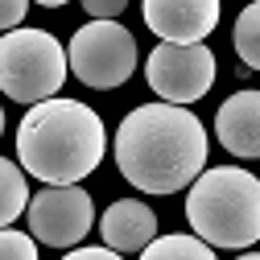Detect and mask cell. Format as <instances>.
Returning <instances> with one entry per match:
<instances>
[{
	"instance_id": "6da1fadb",
	"label": "cell",
	"mask_w": 260,
	"mask_h": 260,
	"mask_svg": "<svg viewBox=\"0 0 260 260\" xmlns=\"http://www.w3.org/2000/svg\"><path fill=\"white\" fill-rule=\"evenodd\" d=\"M116 166L145 194H178L207 166V128L182 104H141L116 128Z\"/></svg>"
},
{
	"instance_id": "7a4b0ae2",
	"label": "cell",
	"mask_w": 260,
	"mask_h": 260,
	"mask_svg": "<svg viewBox=\"0 0 260 260\" xmlns=\"http://www.w3.org/2000/svg\"><path fill=\"white\" fill-rule=\"evenodd\" d=\"M104 120L79 100H42L17 128V157L29 178L46 186H75L104 161Z\"/></svg>"
},
{
	"instance_id": "3957f363",
	"label": "cell",
	"mask_w": 260,
	"mask_h": 260,
	"mask_svg": "<svg viewBox=\"0 0 260 260\" xmlns=\"http://www.w3.org/2000/svg\"><path fill=\"white\" fill-rule=\"evenodd\" d=\"M186 219L211 248H248L260 240V178L240 166H215L190 182Z\"/></svg>"
},
{
	"instance_id": "277c9868",
	"label": "cell",
	"mask_w": 260,
	"mask_h": 260,
	"mask_svg": "<svg viewBox=\"0 0 260 260\" xmlns=\"http://www.w3.org/2000/svg\"><path fill=\"white\" fill-rule=\"evenodd\" d=\"M67 71V50L46 29H9L0 38V91L17 104L54 100Z\"/></svg>"
},
{
	"instance_id": "5b68a950",
	"label": "cell",
	"mask_w": 260,
	"mask_h": 260,
	"mask_svg": "<svg viewBox=\"0 0 260 260\" xmlns=\"http://www.w3.org/2000/svg\"><path fill=\"white\" fill-rule=\"evenodd\" d=\"M67 67L83 87H95V91L124 87L137 71V38L120 21H91L71 38Z\"/></svg>"
},
{
	"instance_id": "8992f818",
	"label": "cell",
	"mask_w": 260,
	"mask_h": 260,
	"mask_svg": "<svg viewBox=\"0 0 260 260\" xmlns=\"http://www.w3.org/2000/svg\"><path fill=\"white\" fill-rule=\"evenodd\" d=\"M145 79L166 104H194L203 100L215 83V54L203 42H161L149 62H145Z\"/></svg>"
},
{
	"instance_id": "52a82bcc",
	"label": "cell",
	"mask_w": 260,
	"mask_h": 260,
	"mask_svg": "<svg viewBox=\"0 0 260 260\" xmlns=\"http://www.w3.org/2000/svg\"><path fill=\"white\" fill-rule=\"evenodd\" d=\"M25 215H29V232H34L38 244L75 248L87 240L91 223H95V203L79 182L75 186H46L42 194L29 199Z\"/></svg>"
},
{
	"instance_id": "ba28073f",
	"label": "cell",
	"mask_w": 260,
	"mask_h": 260,
	"mask_svg": "<svg viewBox=\"0 0 260 260\" xmlns=\"http://www.w3.org/2000/svg\"><path fill=\"white\" fill-rule=\"evenodd\" d=\"M141 13L161 42H207L219 25L223 0H141Z\"/></svg>"
},
{
	"instance_id": "9c48e42d",
	"label": "cell",
	"mask_w": 260,
	"mask_h": 260,
	"mask_svg": "<svg viewBox=\"0 0 260 260\" xmlns=\"http://www.w3.org/2000/svg\"><path fill=\"white\" fill-rule=\"evenodd\" d=\"M215 137L232 157H260V91H236L215 116Z\"/></svg>"
},
{
	"instance_id": "30bf717a",
	"label": "cell",
	"mask_w": 260,
	"mask_h": 260,
	"mask_svg": "<svg viewBox=\"0 0 260 260\" xmlns=\"http://www.w3.org/2000/svg\"><path fill=\"white\" fill-rule=\"evenodd\" d=\"M100 232H104V244L112 252H141L153 236H157V215L141 203V199H116L104 219H100Z\"/></svg>"
},
{
	"instance_id": "8fae6325",
	"label": "cell",
	"mask_w": 260,
	"mask_h": 260,
	"mask_svg": "<svg viewBox=\"0 0 260 260\" xmlns=\"http://www.w3.org/2000/svg\"><path fill=\"white\" fill-rule=\"evenodd\" d=\"M141 260H215V252L199 236H153L141 248Z\"/></svg>"
},
{
	"instance_id": "7c38bea8",
	"label": "cell",
	"mask_w": 260,
	"mask_h": 260,
	"mask_svg": "<svg viewBox=\"0 0 260 260\" xmlns=\"http://www.w3.org/2000/svg\"><path fill=\"white\" fill-rule=\"evenodd\" d=\"M25 207H29V182H25V170L13 166L9 157H0V227H9L13 219H21Z\"/></svg>"
},
{
	"instance_id": "4fadbf2b",
	"label": "cell",
	"mask_w": 260,
	"mask_h": 260,
	"mask_svg": "<svg viewBox=\"0 0 260 260\" xmlns=\"http://www.w3.org/2000/svg\"><path fill=\"white\" fill-rule=\"evenodd\" d=\"M232 42H236V54H240L244 67L260 71V0H252V5L236 17V34H232Z\"/></svg>"
},
{
	"instance_id": "5bb4252c",
	"label": "cell",
	"mask_w": 260,
	"mask_h": 260,
	"mask_svg": "<svg viewBox=\"0 0 260 260\" xmlns=\"http://www.w3.org/2000/svg\"><path fill=\"white\" fill-rule=\"evenodd\" d=\"M0 260H38L34 236H21L13 227H0Z\"/></svg>"
},
{
	"instance_id": "9a60e30c",
	"label": "cell",
	"mask_w": 260,
	"mask_h": 260,
	"mask_svg": "<svg viewBox=\"0 0 260 260\" xmlns=\"http://www.w3.org/2000/svg\"><path fill=\"white\" fill-rule=\"evenodd\" d=\"M25 13H29V0H0V29H17L21 21H25Z\"/></svg>"
},
{
	"instance_id": "2e32d148",
	"label": "cell",
	"mask_w": 260,
	"mask_h": 260,
	"mask_svg": "<svg viewBox=\"0 0 260 260\" xmlns=\"http://www.w3.org/2000/svg\"><path fill=\"white\" fill-rule=\"evenodd\" d=\"M124 5H128V0H83V9H87L95 21H116V17L124 13Z\"/></svg>"
},
{
	"instance_id": "e0dca14e",
	"label": "cell",
	"mask_w": 260,
	"mask_h": 260,
	"mask_svg": "<svg viewBox=\"0 0 260 260\" xmlns=\"http://www.w3.org/2000/svg\"><path fill=\"white\" fill-rule=\"evenodd\" d=\"M62 260H124V256L104 244V248H75V252H67Z\"/></svg>"
},
{
	"instance_id": "ac0fdd59",
	"label": "cell",
	"mask_w": 260,
	"mask_h": 260,
	"mask_svg": "<svg viewBox=\"0 0 260 260\" xmlns=\"http://www.w3.org/2000/svg\"><path fill=\"white\" fill-rule=\"evenodd\" d=\"M42 9H62V5H71V0H38Z\"/></svg>"
},
{
	"instance_id": "d6986e66",
	"label": "cell",
	"mask_w": 260,
	"mask_h": 260,
	"mask_svg": "<svg viewBox=\"0 0 260 260\" xmlns=\"http://www.w3.org/2000/svg\"><path fill=\"white\" fill-rule=\"evenodd\" d=\"M236 260H260V252H244V256H236Z\"/></svg>"
},
{
	"instance_id": "ffe728a7",
	"label": "cell",
	"mask_w": 260,
	"mask_h": 260,
	"mask_svg": "<svg viewBox=\"0 0 260 260\" xmlns=\"http://www.w3.org/2000/svg\"><path fill=\"white\" fill-rule=\"evenodd\" d=\"M0 133H5V112H0Z\"/></svg>"
}]
</instances>
